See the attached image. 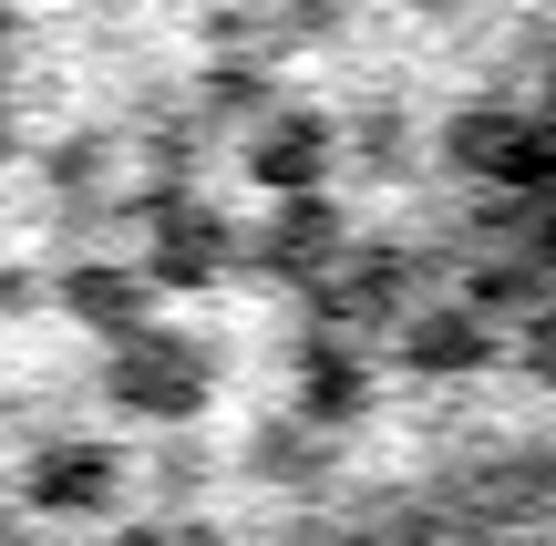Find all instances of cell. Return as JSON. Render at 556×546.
Returning a JSON list of instances; mask_svg holds the SVG:
<instances>
[{
    "label": "cell",
    "instance_id": "6da1fadb",
    "mask_svg": "<svg viewBox=\"0 0 556 546\" xmlns=\"http://www.w3.org/2000/svg\"><path fill=\"white\" fill-rule=\"evenodd\" d=\"M217 382H227L217 341H206V330H176L165 309L144 330H124V341H103V361H93V403L114 412L124 433H144V444H155V433H197L206 412H217Z\"/></svg>",
    "mask_w": 556,
    "mask_h": 546
},
{
    "label": "cell",
    "instance_id": "7a4b0ae2",
    "mask_svg": "<svg viewBox=\"0 0 556 546\" xmlns=\"http://www.w3.org/2000/svg\"><path fill=\"white\" fill-rule=\"evenodd\" d=\"M41 300H52L93 351H103V341H124V330H144V320L165 309V300H155V279H144L135 258H114V247H83V258H62L52 279H41Z\"/></svg>",
    "mask_w": 556,
    "mask_h": 546
},
{
    "label": "cell",
    "instance_id": "3957f363",
    "mask_svg": "<svg viewBox=\"0 0 556 546\" xmlns=\"http://www.w3.org/2000/svg\"><path fill=\"white\" fill-rule=\"evenodd\" d=\"M330 165H340V124H330V103H289L278 93L258 124H248V186L278 206V196H319L330 186Z\"/></svg>",
    "mask_w": 556,
    "mask_h": 546
},
{
    "label": "cell",
    "instance_id": "277c9868",
    "mask_svg": "<svg viewBox=\"0 0 556 546\" xmlns=\"http://www.w3.org/2000/svg\"><path fill=\"white\" fill-rule=\"evenodd\" d=\"M135 268L155 279V300H165V289H206V279L238 268V238H227V217L206 196H186V186H176V196L144 206V258Z\"/></svg>",
    "mask_w": 556,
    "mask_h": 546
},
{
    "label": "cell",
    "instance_id": "5b68a950",
    "mask_svg": "<svg viewBox=\"0 0 556 546\" xmlns=\"http://www.w3.org/2000/svg\"><path fill=\"white\" fill-rule=\"evenodd\" d=\"M340 247H351V206L319 186V196H278L268 206V227L248 238V258H258V279H278V289H309V279H330Z\"/></svg>",
    "mask_w": 556,
    "mask_h": 546
},
{
    "label": "cell",
    "instance_id": "8992f818",
    "mask_svg": "<svg viewBox=\"0 0 556 546\" xmlns=\"http://www.w3.org/2000/svg\"><path fill=\"white\" fill-rule=\"evenodd\" d=\"M268 103H278V73H268L258 52H248V62L238 52L206 62V82H197V124H258Z\"/></svg>",
    "mask_w": 556,
    "mask_h": 546
},
{
    "label": "cell",
    "instance_id": "52a82bcc",
    "mask_svg": "<svg viewBox=\"0 0 556 546\" xmlns=\"http://www.w3.org/2000/svg\"><path fill=\"white\" fill-rule=\"evenodd\" d=\"M103 165H114V144H103V135H62L41 176H52L62 206H83V217H93V206H103Z\"/></svg>",
    "mask_w": 556,
    "mask_h": 546
}]
</instances>
